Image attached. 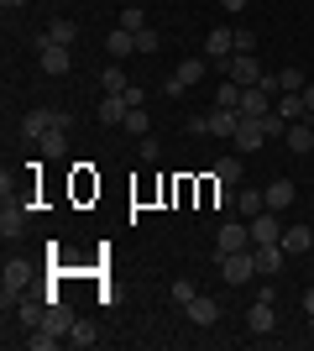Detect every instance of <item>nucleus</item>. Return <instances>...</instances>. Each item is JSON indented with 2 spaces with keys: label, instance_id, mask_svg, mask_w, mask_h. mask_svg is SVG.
Here are the masks:
<instances>
[{
  "label": "nucleus",
  "instance_id": "9",
  "mask_svg": "<svg viewBox=\"0 0 314 351\" xmlns=\"http://www.w3.org/2000/svg\"><path fill=\"white\" fill-rule=\"evenodd\" d=\"M231 53H236V32H225V27H215L205 37V58H215V63H225L231 58Z\"/></svg>",
  "mask_w": 314,
  "mask_h": 351
},
{
  "label": "nucleus",
  "instance_id": "10",
  "mask_svg": "<svg viewBox=\"0 0 314 351\" xmlns=\"http://www.w3.org/2000/svg\"><path fill=\"white\" fill-rule=\"evenodd\" d=\"M288 147H293V152H299V158H304V152H314V126H309V116H299V121H288Z\"/></svg>",
  "mask_w": 314,
  "mask_h": 351
},
{
  "label": "nucleus",
  "instance_id": "28",
  "mask_svg": "<svg viewBox=\"0 0 314 351\" xmlns=\"http://www.w3.org/2000/svg\"><path fill=\"white\" fill-rule=\"evenodd\" d=\"M215 178L236 189V184H241V158H220V162H215Z\"/></svg>",
  "mask_w": 314,
  "mask_h": 351
},
{
  "label": "nucleus",
  "instance_id": "3",
  "mask_svg": "<svg viewBox=\"0 0 314 351\" xmlns=\"http://www.w3.org/2000/svg\"><path fill=\"white\" fill-rule=\"evenodd\" d=\"M252 273H257V257H252V252H225V257H220V278L225 283H246Z\"/></svg>",
  "mask_w": 314,
  "mask_h": 351
},
{
  "label": "nucleus",
  "instance_id": "38",
  "mask_svg": "<svg viewBox=\"0 0 314 351\" xmlns=\"http://www.w3.org/2000/svg\"><path fill=\"white\" fill-rule=\"evenodd\" d=\"M126 105H131V110H142V105H147V89L131 84V89H126Z\"/></svg>",
  "mask_w": 314,
  "mask_h": 351
},
{
  "label": "nucleus",
  "instance_id": "32",
  "mask_svg": "<svg viewBox=\"0 0 314 351\" xmlns=\"http://www.w3.org/2000/svg\"><path fill=\"white\" fill-rule=\"evenodd\" d=\"M157 47H163V37H157L152 27H142V32H136V53H157Z\"/></svg>",
  "mask_w": 314,
  "mask_h": 351
},
{
  "label": "nucleus",
  "instance_id": "18",
  "mask_svg": "<svg viewBox=\"0 0 314 351\" xmlns=\"http://www.w3.org/2000/svg\"><path fill=\"white\" fill-rule=\"evenodd\" d=\"M126 116H131L126 95H105V105H100V121H105V126H126Z\"/></svg>",
  "mask_w": 314,
  "mask_h": 351
},
{
  "label": "nucleus",
  "instance_id": "14",
  "mask_svg": "<svg viewBox=\"0 0 314 351\" xmlns=\"http://www.w3.org/2000/svg\"><path fill=\"white\" fill-rule=\"evenodd\" d=\"M183 309H189V320H194V325H215V320H220V304H215L209 293H194Z\"/></svg>",
  "mask_w": 314,
  "mask_h": 351
},
{
  "label": "nucleus",
  "instance_id": "43",
  "mask_svg": "<svg viewBox=\"0 0 314 351\" xmlns=\"http://www.w3.org/2000/svg\"><path fill=\"white\" fill-rule=\"evenodd\" d=\"M0 5H5V11H21V5H27V0H0Z\"/></svg>",
  "mask_w": 314,
  "mask_h": 351
},
{
  "label": "nucleus",
  "instance_id": "6",
  "mask_svg": "<svg viewBox=\"0 0 314 351\" xmlns=\"http://www.w3.org/2000/svg\"><path fill=\"white\" fill-rule=\"evenodd\" d=\"M58 116H63V110H27V121H21V136H27V142H42V136L58 126Z\"/></svg>",
  "mask_w": 314,
  "mask_h": 351
},
{
  "label": "nucleus",
  "instance_id": "35",
  "mask_svg": "<svg viewBox=\"0 0 314 351\" xmlns=\"http://www.w3.org/2000/svg\"><path fill=\"white\" fill-rule=\"evenodd\" d=\"M27 346L31 351H53V346H58V336H47L42 325H37V336H27Z\"/></svg>",
  "mask_w": 314,
  "mask_h": 351
},
{
  "label": "nucleus",
  "instance_id": "39",
  "mask_svg": "<svg viewBox=\"0 0 314 351\" xmlns=\"http://www.w3.org/2000/svg\"><path fill=\"white\" fill-rule=\"evenodd\" d=\"M183 126H189V132H194V136H205V132H209V116H189V121H183Z\"/></svg>",
  "mask_w": 314,
  "mask_h": 351
},
{
  "label": "nucleus",
  "instance_id": "4",
  "mask_svg": "<svg viewBox=\"0 0 314 351\" xmlns=\"http://www.w3.org/2000/svg\"><path fill=\"white\" fill-rule=\"evenodd\" d=\"M199 79H205V58H183L179 63V69H173V79H168V95H173V100H179V95H183V89H189V84H199Z\"/></svg>",
  "mask_w": 314,
  "mask_h": 351
},
{
  "label": "nucleus",
  "instance_id": "16",
  "mask_svg": "<svg viewBox=\"0 0 314 351\" xmlns=\"http://www.w3.org/2000/svg\"><path fill=\"white\" fill-rule=\"evenodd\" d=\"M236 126H241V110H231V105H215V110H209V132L215 136H236Z\"/></svg>",
  "mask_w": 314,
  "mask_h": 351
},
{
  "label": "nucleus",
  "instance_id": "29",
  "mask_svg": "<svg viewBox=\"0 0 314 351\" xmlns=\"http://www.w3.org/2000/svg\"><path fill=\"white\" fill-rule=\"evenodd\" d=\"M16 315H21V325H31V330H37V325H42V315H47V309L37 304V299H21V304H16Z\"/></svg>",
  "mask_w": 314,
  "mask_h": 351
},
{
  "label": "nucleus",
  "instance_id": "24",
  "mask_svg": "<svg viewBox=\"0 0 314 351\" xmlns=\"http://www.w3.org/2000/svg\"><path fill=\"white\" fill-rule=\"evenodd\" d=\"M236 210H241V215H262V210H267V194H257V189H236Z\"/></svg>",
  "mask_w": 314,
  "mask_h": 351
},
{
  "label": "nucleus",
  "instance_id": "25",
  "mask_svg": "<svg viewBox=\"0 0 314 351\" xmlns=\"http://www.w3.org/2000/svg\"><path fill=\"white\" fill-rule=\"evenodd\" d=\"M79 37V27L74 21H68V16H58V21H53V27H47V43H58V47H68Z\"/></svg>",
  "mask_w": 314,
  "mask_h": 351
},
{
  "label": "nucleus",
  "instance_id": "42",
  "mask_svg": "<svg viewBox=\"0 0 314 351\" xmlns=\"http://www.w3.org/2000/svg\"><path fill=\"white\" fill-rule=\"evenodd\" d=\"M304 105H309V110H314V84H304Z\"/></svg>",
  "mask_w": 314,
  "mask_h": 351
},
{
  "label": "nucleus",
  "instance_id": "41",
  "mask_svg": "<svg viewBox=\"0 0 314 351\" xmlns=\"http://www.w3.org/2000/svg\"><path fill=\"white\" fill-rule=\"evenodd\" d=\"M225 11H246V5H252V0H220Z\"/></svg>",
  "mask_w": 314,
  "mask_h": 351
},
{
  "label": "nucleus",
  "instance_id": "23",
  "mask_svg": "<svg viewBox=\"0 0 314 351\" xmlns=\"http://www.w3.org/2000/svg\"><path fill=\"white\" fill-rule=\"evenodd\" d=\"M309 247H314L309 226H288V231H283V252H309Z\"/></svg>",
  "mask_w": 314,
  "mask_h": 351
},
{
  "label": "nucleus",
  "instance_id": "26",
  "mask_svg": "<svg viewBox=\"0 0 314 351\" xmlns=\"http://www.w3.org/2000/svg\"><path fill=\"white\" fill-rule=\"evenodd\" d=\"M100 89H105V95H126V89H131V84H126V73H120V63H110V69L100 73Z\"/></svg>",
  "mask_w": 314,
  "mask_h": 351
},
{
  "label": "nucleus",
  "instance_id": "20",
  "mask_svg": "<svg viewBox=\"0 0 314 351\" xmlns=\"http://www.w3.org/2000/svg\"><path fill=\"white\" fill-rule=\"evenodd\" d=\"M278 116H283V121L309 116V105H304V89H283V100H278Z\"/></svg>",
  "mask_w": 314,
  "mask_h": 351
},
{
  "label": "nucleus",
  "instance_id": "11",
  "mask_svg": "<svg viewBox=\"0 0 314 351\" xmlns=\"http://www.w3.org/2000/svg\"><path fill=\"white\" fill-rule=\"evenodd\" d=\"M252 257H257V273H262V278H272V273L283 267V257H288V252H283V241H267V247H257Z\"/></svg>",
  "mask_w": 314,
  "mask_h": 351
},
{
  "label": "nucleus",
  "instance_id": "2",
  "mask_svg": "<svg viewBox=\"0 0 314 351\" xmlns=\"http://www.w3.org/2000/svg\"><path fill=\"white\" fill-rule=\"evenodd\" d=\"M231 142H236V152H257V147L267 142V121L262 116H241V126H236Z\"/></svg>",
  "mask_w": 314,
  "mask_h": 351
},
{
  "label": "nucleus",
  "instance_id": "7",
  "mask_svg": "<svg viewBox=\"0 0 314 351\" xmlns=\"http://www.w3.org/2000/svg\"><path fill=\"white\" fill-rule=\"evenodd\" d=\"M246 241H252V226H241V220H225V226H220V236H215L220 257H225V252H246Z\"/></svg>",
  "mask_w": 314,
  "mask_h": 351
},
{
  "label": "nucleus",
  "instance_id": "13",
  "mask_svg": "<svg viewBox=\"0 0 314 351\" xmlns=\"http://www.w3.org/2000/svg\"><path fill=\"white\" fill-rule=\"evenodd\" d=\"M246 325H252V336H267L272 325H278V315H272V299H257V304L246 309Z\"/></svg>",
  "mask_w": 314,
  "mask_h": 351
},
{
  "label": "nucleus",
  "instance_id": "15",
  "mask_svg": "<svg viewBox=\"0 0 314 351\" xmlns=\"http://www.w3.org/2000/svg\"><path fill=\"white\" fill-rule=\"evenodd\" d=\"M37 58H42V69L53 73V79H58V73H68V63H74V58H68V47L47 43V37H42V53H37Z\"/></svg>",
  "mask_w": 314,
  "mask_h": 351
},
{
  "label": "nucleus",
  "instance_id": "34",
  "mask_svg": "<svg viewBox=\"0 0 314 351\" xmlns=\"http://www.w3.org/2000/svg\"><path fill=\"white\" fill-rule=\"evenodd\" d=\"M304 84H309V79H304L299 69H283V73H278V89H304Z\"/></svg>",
  "mask_w": 314,
  "mask_h": 351
},
{
  "label": "nucleus",
  "instance_id": "37",
  "mask_svg": "<svg viewBox=\"0 0 314 351\" xmlns=\"http://www.w3.org/2000/svg\"><path fill=\"white\" fill-rule=\"evenodd\" d=\"M236 53H257V32H246V27L236 32Z\"/></svg>",
  "mask_w": 314,
  "mask_h": 351
},
{
  "label": "nucleus",
  "instance_id": "33",
  "mask_svg": "<svg viewBox=\"0 0 314 351\" xmlns=\"http://www.w3.org/2000/svg\"><path fill=\"white\" fill-rule=\"evenodd\" d=\"M126 132H131V136H147V132H152L147 110H131V116H126Z\"/></svg>",
  "mask_w": 314,
  "mask_h": 351
},
{
  "label": "nucleus",
  "instance_id": "19",
  "mask_svg": "<svg viewBox=\"0 0 314 351\" xmlns=\"http://www.w3.org/2000/svg\"><path fill=\"white\" fill-rule=\"evenodd\" d=\"M21 226H27V210L16 205V199H5V210H0V236L11 241V236H21Z\"/></svg>",
  "mask_w": 314,
  "mask_h": 351
},
{
  "label": "nucleus",
  "instance_id": "31",
  "mask_svg": "<svg viewBox=\"0 0 314 351\" xmlns=\"http://www.w3.org/2000/svg\"><path fill=\"white\" fill-rule=\"evenodd\" d=\"M120 27H126V32H142V27H147L142 5H126V11H120Z\"/></svg>",
  "mask_w": 314,
  "mask_h": 351
},
{
  "label": "nucleus",
  "instance_id": "36",
  "mask_svg": "<svg viewBox=\"0 0 314 351\" xmlns=\"http://www.w3.org/2000/svg\"><path fill=\"white\" fill-rule=\"evenodd\" d=\"M194 283H189V278H179V283H173V299H179V304H189V299H194Z\"/></svg>",
  "mask_w": 314,
  "mask_h": 351
},
{
  "label": "nucleus",
  "instance_id": "27",
  "mask_svg": "<svg viewBox=\"0 0 314 351\" xmlns=\"http://www.w3.org/2000/svg\"><path fill=\"white\" fill-rule=\"evenodd\" d=\"M94 341H100V336H94L90 320H74V325H68V346H94Z\"/></svg>",
  "mask_w": 314,
  "mask_h": 351
},
{
  "label": "nucleus",
  "instance_id": "22",
  "mask_svg": "<svg viewBox=\"0 0 314 351\" xmlns=\"http://www.w3.org/2000/svg\"><path fill=\"white\" fill-rule=\"evenodd\" d=\"M63 142H68V116H58V126H53V132H47L37 147H42L47 158H58V152H63Z\"/></svg>",
  "mask_w": 314,
  "mask_h": 351
},
{
  "label": "nucleus",
  "instance_id": "12",
  "mask_svg": "<svg viewBox=\"0 0 314 351\" xmlns=\"http://www.w3.org/2000/svg\"><path fill=\"white\" fill-rule=\"evenodd\" d=\"M68 325H74V315L53 299V304H47V315H42V330H47V336H58V341H68Z\"/></svg>",
  "mask_w": 314,
  "mask_h": 351
},
{
  "label": "nucleus",
  "instance_id": "30",
  "mask_svg": "<svg viewBox=\"0 0 314 351\" xmlns=\"http://www.w3.org/2000/svg\"><path fill=\"white\" fill-rule=\"evenodd\" d=\"M215 105H231V110H241V84H236V79H225V84L215 89Z\"/></svg>",
  "mask_w": 314,
  "mask_h": 351
},
{
  "label": "nucleus",
  "instance_id": "1",
  "mask_svg": "<svg viewBox=\"0 0 314 351\" xmlns=\"http://www.w3.org/2000/svg\"><path fill=\"white\" fill-rule=\"evenodd\" d=\"M220 69H225V79H236V84H262V79H267L262 63H257V53H231Z\"/></svg>",
  "mask_w": 314,
  "mask_h": 351
},
{
  "label": "nucleus",
  "instance_id": "8",
  "mask_svg": "<svg viewBox=\"0 0 314 351\" xmlns=\"http://www.w3.org/2000/svg\"><path fill=\"white\" fill-rule=\"evenodd\" d=\"M252 241H257V247H267V241H283L278 210H262V215H252Z\"/></svg>",
  "mask_w": 314,
  "mask_h": 351
},
{
  "label": "nucleus",
  "instance_id": "5",
  "mask_svg": "<svg viewBox=\"0 0 314 351\" xmlns=\"http://www.w3.org/2000/svg\"><path fill=\"white\" fill-rule=\"evenodd\" d=\"M0 299H5V309L21 304V289H27V263H5V273H0Z\"/></svg>",
  "mask_w": 314,
  "mask_h": 351
},
{
  "label": "nucleus",
  "instance_id": "21",
  "mask_svg": "<svg viewBox=\"0 0 314 351\" xmlns=\"http://www.w3.org/2000/svg\"><path fill=\"white\" fill-rule=\"evenodd\" d=\"M293 205V178H272L267 184V210H288Z\"/></svg>",
  "mask_w": 314,
  "mask_h": 351
},
{
  "label": "nucleus",
  "instance_id": "40",
  "mask_svg": "<svg viewBox=\"0 0 314 351\" xmlns=\"http://www.w3.org/2000/svg\"><path fill=\"white\" fill-rule=\"evenodd\" d=\"M304 315L314 320V289H304Z\"/></svg>",
  "mask_w": 314,
  "mask_h": 351
},
{
  "label": "nucleus",
  "instance_id": "17",
  "mask_svg": "<svg viewBox=\"0 0 314 351\" xmlns=\"http://www.w3.org/2000/svg\"><path fill=\"white\" fill-rule=\"evenodd\" d=\"M105 53H110V58H131V53H136V32H126V27H116V32H110V37H105Z\"/></svg>",
  "mask_w": 314,
  "mask_h": 351
}]
</instances>
